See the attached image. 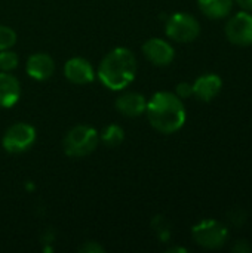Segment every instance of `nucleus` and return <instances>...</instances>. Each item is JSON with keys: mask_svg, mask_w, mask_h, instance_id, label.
Instances as JSON below:
<instances>
[{"mask_svg": "<svg viewBox=\"0 0 252 253\" xmlns=\"http://www.w3.org/2000/svg\"><path fill=\"white\" fill-rule=\"evenodd\" d=\"M221 87H223V80L220 76L214 73L203 74L199 79H196V82L193 83V95L203 102H209L220 93Z\"/></svg>", "mask_w": 252, "mask_h": 253, "instance_id": "nucleus-11", "label": "nucleus"}, {"mask_svg": "<svg viewBox=\"0 0 252 253\" xmlns=\"http://www.w3.org/2000/svg\"><path fill=\"white\" fill-rule=\"evenodd\" d=\"M199 9L211 19L226 18L233 7V0H198Z\"/></svg>", "mask_w": 252, "mask_h": 253, "instance_id": "nucleus-14", "label": "nucleus"}, {"mask_svg": "<svg viewBox=\"0 0 252 253\" xmlns=\"http://www.w3.org/2000/svg\"><path fill=\"white\" fill-rule=\"evenodd\" d=\"M98 141L100 135L92 126L77 125L67 132L62 147L65 154L70 157H85L95 151Z\"/></svg>", "mask_w": 252, "mask_h": 253, "instance_id": "nucleus-3", "label": "nucleus"}, {"mask_svg": "<svg viewBox=\"0 0 252 253\" xmlns=\"http://www.w3.org/2000/svg\"><path fill=\"white\" fill-rule=\"evenodd\" d=\"M79 251L85 253H102L104 252V248L100 246V245L95 243V242H86V243H83V245L80 246Z\"/></svg>", "mask_w": 252, "mask_h": 253, "instance_id": "nucleus-20", "label": "nucleus"}, {"mask_svg": "<svg viewBox=\"0 0 252 253\" xmlns=\"http://www.w3.org/2000/svg\"><path fill=\"white\" fill-rule=\"evenodd\" d=\"M97 76L107 89L123 90L137 76V58L128 47H116L102 58Z\"/></svg>", "mask_w": 252, "mask_h": 253, "instance_id": "nucleus-2", "label": "nucleus"}, {"mask_svg": "<svg viewBox=\"0 0 252 253\" xmlns=\"http://www.w3.org/2000/svg\"><path fill=\"white\" fill-rule=\"evenodd\" d=\"M236 3H238L241 7H244L245 10L252 12V0H236Z\"/></svg>", "mask_w": 252, "mask_h": 253, "instance_id": "nucleus-22", "label": "nucleus"}, {"mask_svg": "<svg viewBox=\"0 0 252 253\" xmlns=\"http://www.w3.org/2000/svg\"><path fill=\"white\" fill-rule=\"evenodd\" d=\"M230 221L233 222V225L241 227L247 221V213L242 209H235L230 212Z\"/></svg>", "mask_w": 252, "mask_h": 253, "instance_id": "nucleus-19", "label": "nucleus"}, {"mask_svg": "<svg viewBox=\"0 0 252 253\" xmlns=\"http://www.w3.org/2000/svg\"><path fill=\"white\" fill-rule=\"evenodd\" d=\"M193 240L205 249H220L229 240V230L215 219H203L192 230Z\"/></svg>", "mask_w": 252, "mask_h": 253, "instance_id": "nucleus-4", "label": "nucleus"}, {"mask_svg": "<svg viewBox=\"0 0 252 253\" xmlns=\"http://www.w3.org/2000/svg\"><path fill=\"white\" fill-rule=\"evenodd\" d=\"M232 251L236 253H250L252 251V248L247 240H238L235 243V246L232 248Z\"/></svg>", "mask_w": 252, "mask_h": 253, "instance_id": "nucleus-21", "label": "nucleus"}, {"mask_svg": "<svg viewBox=\"0 0 252 253\" xmlns=\"http://www.w3.org/2000/svg\"><path fill=\"white\" fill-rule=\"evenodd\" d=\"M175 95L181 99H186V98H190L193 95V84L192 83H187V82H181L177 84L175 87Z\"/></svg>", "mask_w": 252, "mask_h": 253, "instance_id": "nucleus-18", "label": "nucleus"}, {"mask_svg": "<svg viewBox=\"0 0 252 253\" xmlns=\"http://www.w3.org/2000/svg\"><path fill=\"white\" fill-rule=\"evenodd\" d=\"M166 36L178 43H190L201 33L199 21L186 12H177L166 21Z\"/></svg>", "mask_w": 252, "mask_h": 253, "instance_id": "nucleus-5", "label": "nucleus"}, {"mask_svg": "<svg viewBox=\"0 0 252 253\" xmlns=\"http://www.w3.org/2000/svg\"><path fill=\"white\" fill-rule=\"evenodd\" d=\"M25 70H27V74L33 80L45 82L52 77V74L55 71V62L48 53L37 52V53H33L27 59Z\"/></svg>", "mask_w": 252, "mask_h": 253, "instance_id": "nucleus-10", "label": "nucleus"}, {"mask_svg": "<svg viewBox=\"0 0 252 253\" xmlns=\"http://www.w3.org/2000/svg\"><path fill=\"white\" fill-rule=\"evenodd\" d=\"M21 98V83L19 80L10 74L0 71V107L10 108Z\"/></svg>", "mask_w": 252, "mask_h": 253, "instance_id": "nucleus-13", "label": "nucleus"}, {"mask_svg": "<svg viewBox=\"0 0 252 253\" xmlns=\"http://www.w3.org/2000/svg\"><path fill=\"white\" fill-rule=\"evenodd\" d=\"M147 99L138 92H125L116 99V110L126 117H138L146 113Z\"/></svg>", "mask_w": 252, "mask_h": 253, "instance_id": "nucleus-12", "label": "nucleus"}, {"mask_svg": "<svg viewBox=\"0 0 252 253\" xmlns=\"http://www.w3.org/2000/svg\"><path fill=\"white\" fill-rule=\"evenodd\" d=\"M143 53L147 58V61H150L153 65L157 67H166L174 61L175 56V50L174 47L163 39H149L144 44H143Z\"/></svg>", "mask_w": 252, "mask_h": 253, "instance_id": "nucleus-8", "label": "nucleus"}, {"mask_svg": "<svg viewBox=\"0 0 252 253\" xmlns=\"http://www.w3.org/2000/svg\"><path fill=\"white\" fill-rule=\"evenodd\" d=\"M147 119L153 129L160 133H174L186 123V107L183 99L172 92H157L146 107Z\"/></svg>", "mask_w": 252, "mask_h": 253, "instance_id": "nucleus-1", "label": "nucleus"}, {"mask_svg": "<svg viewBox=\"0 0 252 253\" xmlns=\"http://www.w3.org/2000/svg\"><path fill=\"white\" fill-rule=\"evenodd\" d=\"M168 252H187L186 249H181V248H174V249H169Z\"/></svg>", "mask_w": 252, "mask_h": 253, "instance_id": "nucleus-23", "label": "nucleus"}, {"mask_svg": "<svg viewBox=\"0 0 252 253\" xmlns=\"http://www.w3.org/2000/svg\"><path fill=\"white\" fill-rule=\"evenodd\" d=\"M123 139H125V130L119 125H110L101 133V141L111 148L119 147L123 142Z\"/></svg>", "mask_w": 252, "mask_h": 253, "instance_id": "nucleus-15", "label": "nucleus"}, {"mask_svg": "<svg viewBox=\"0 0 252 253\" xmlns=\"http://www.w3.org/2000/svg\"><path fill=\"white\" fill-rule=\"evenodd\" d=\"M18 64H19V58L13 50L10 49L0 50V71L10 73L18 67Z\"/></svg>", "mask_w": 252, "mask_h": 253, "instance_id": "nucleus-16", "label": "nucleus"}, {"mask_svg": "<svg viewBox=\"0 0 252 253\" xmlns=\"http://www.w3.org/2000/svg\"><path fill=\"white\" fill-rule=\"evenodd\" d=\"M64 76L74 84H88L95 79V70L92 64L80 56L70 58L64 65Z\"/></svg>", "mask_w": 252, "mask_h": 253, "instance_id": "nucleus-9", "label": "nucleus"}, {"mask_svg": "<svg viewBox=\"0 0 252 253\" xmlns=\"http://www.w3.org/2000/svg\"><path fill=\"white\" fill-rule=\"evenodd\" d=\"M36 138H37L36 129L28 123L19 122L7 127V130L1 138V145L4 151L10 154H21L33 147Z\"/></svg>", "mask_w": 252, "mask_h": 253, "instance_id": "nucleus-6", "label": "nucleus"}, {"mask_svg": "<svg viewBox=\"0 0 252 253\" xmlns=\"http://www.w3.org/2000/svg\"><path fill=\"white\" fill-rule=\"evenodd\" d=\"M15 43H16V33L7 25H0V50L12 49Z\"/></svg>", "mask_w": 252, "mask_h": 253, "instance_id": "nucleus-17", "label": "nucleus"}, {"mask_svg": "<svg viewBox=\"0 0 252 253\" xmlns=\"http://www.w3.org/2000/svg\"><path fill=\"white\" fill-rule=\"evenodd\" d=\"M227 39L238 46L252 44V15L248 12H239L232 16L226 24Z\"/></svg>", "mask_w": 252, "mask_h": 253, "instance_id": "nucleus-7", "label": "nucleus"}]
</instances>
